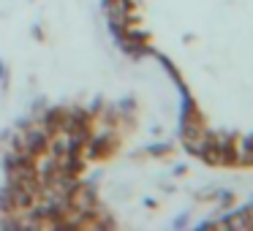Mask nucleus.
<instances>
[{
  "label": "nucleus",
  "mask_w": 253,
  "mask_h": 231,
  "mask_svg": "<svg viewBox=\"0 0 253 231\" xmlns=\"http://www.w3.org/2000/svg\"><path fill=\"white\" fill-rule=\"evenodd\" d=\"M245 218H248V226L253 229V207H251V209H245Z\"/></svg>",
  "instance_id": "nucleus-1"
}]
</instances>
